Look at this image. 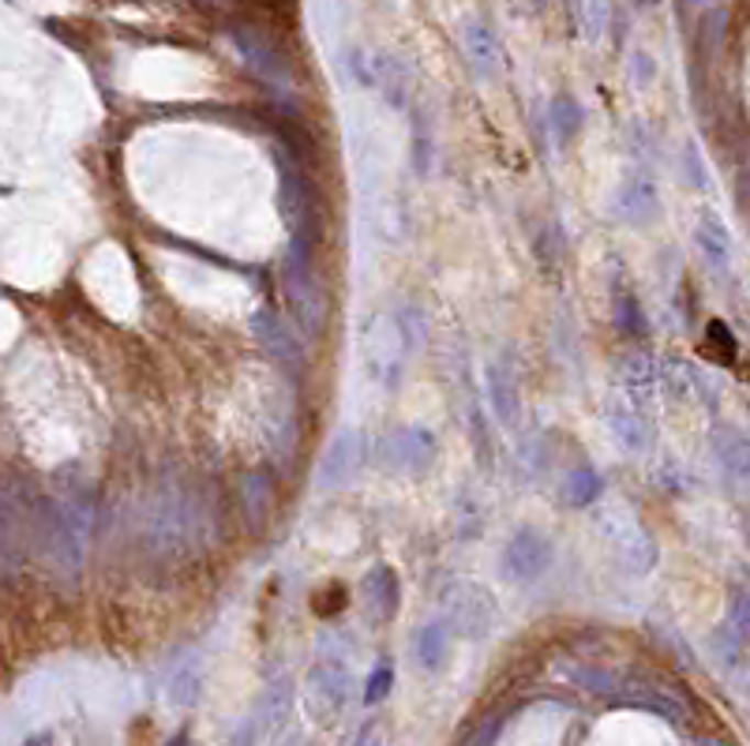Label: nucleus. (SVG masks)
I'll return each instance as SVG.
<instances>
[{
    "mask_svg": "<svg viewBox=\"0 0 750 746\" xmlns=\"http://www.w3.org/2000/svg\"><path fill=\"white\" fill-rule=\"evenodd\" d=\"M207 525H214V511L203 491L180 485H162L143 514V536L154 552H180L185 544L207 541Z\"/></svg>",
    "mask_w": 750,
    "mask_h": 746,
    "instance_id": "nucleus-1",
    "label": "nucleus"
},
{
    "mask_svg": "<svg viewBox=\"0 0 750 746\" xmlns=\"http://www.w3.org/2000/svg\"><path fill=\"white\" fill-rule=\"evenodd\" d=\"M278 207L289 225V236L323 241V192L305 162L278 151Z\"/></svg>",
    "mask_w": 750,
    "mask_h": 746,
    "instance_id": "nucleus-2",
    "label": "nucleus"
},
{
    "mask_svg": "<svg viewBox=\"0 0 750 746\" xmlns=\"http://www.w3.org/2000/svg\"><path fill=\"white\" fill-rule=\"evenodd\" d=\"M282 289H286L300 334L319 338L327 331V320H331V297H327V286L319 278V259L286 256V263H282Z\"/></svg>",
    "mask_w": 750,
    "mask_h": 746,
    "instance_id": "nucleus-3",
    "label": "nucleus"
},
{
    "mask_svg": "<svg viewBox=\"0 0 750 746\" xmlns=\"http://www.w3.org/2000/svg\"><path fill=\"white\" fill-rule=\"evenodd\" d=\"M230 38L236 45V53H241L244 68H249L263 87L278 90V94H289L293 90V57H289L286 45L267 31V26L236 23V26H230Z\"/></svg>",
    "mask_w": 750,
    "mask_h": 746,
    "instance_id": "nucleus-4",
    "label": "nucleus"
},
{
    "mask_svg": "<svg viewBox=\"0 0 750 746\" xmlns=\"http://www.w3.org/2000/svg\"><path fill=\"white\" fill-rule=\"evenodd\" d=\"M350 694H353V676H350V664H345V653L342 649L319 653V660L312 664L308 682H305V698H308L312 716H319V721H334V716L350 705Z\"/></svg>",
    "mask_w": 750,
    "mask_h": 746,
    "instance_id": "nucleus-5",
    "label": "nucleus"
},
{
    "mask_svg": "<svg viewBox=\"0 0 750 746\" xmlns=\"http://www.w3.org/2000/svg\"><path fill=\"white\" fill-rule=\"evenodd\" d=\"M496 600L477 581H454L443 593V619L459 638L481 642L496 631Z\"/></svg>",
    "mask_w": 750,
    "mask_h": 746,
    "instance_id": "nucleus-6",
    "label": "nucleus"
},
{
    "mask_svg": "<svg viewBox=\"0 0 750 746\" xmlns=\"http://www.w3.org/2000/svg\"><path fill=\"white\" fill-rule=\"evenodd\" d=\"M597 522H600L605 541L611 544V552L619 555V563H624L630 575H649V570L657 567V544L635 514L630 511H605Z\"/></svg>",
    "mask_w": 750,
    "mask_h": 746,
    "instance_id": "nucleus-7",
    "label": "nucleus"
},
{
    "mask_svg": "<svg viewBox=\"0 0 750 746\" xmlns=\"http://www.w3.org/2000/svg\"><path fill=\"white\" fill-rule=\"evenodd\" d=\"M409 353L413 349H409V338H406V331H401L398 315H375L368 323V334H364V360H368L372 376L379 379V383L395 387Z\"/></svg>",
    "mask_w": 750,
    "mask_h": 746,
    "instance_id": "nucleus-8",
    "label": "nucleus"
},
{
    "mask_svg": "<svg viewBox=\"0 0 750 746\" xmlns=\"http://www.w3.org/2000/svg\"><path fill=\"white\" fill-rule=\"evenodd\" d=\"M297 331L300 326L282 320L274 308H260V312L252 315V334H255V342H260V349L267 353L282 371H289V376H300V371L308 368V349Z\"/></svg>",
    "mask_w": 750,
    "mask_h": 746,
    "instance_id": "nucleus-9",
    "label": "nucleus"
},
{
    "mask_svg": "<svg viewBox=\"0 0 750 746\" xmlns=\"http://www.w3.org/2000/svg\"><path fill=\"white\" fill-rule=\"evenodd\" d=\"M439 458V443L428 427L420 424H406L395 427L379 439V466L395 469V472H428Z\"/></svg>",
    "mask_w": 750,
    "mask_h": 746,
    "instance_id": "nucleus-10",
    "label": "nucleus"
},
{
    "mask_svg": "<svg viewBox=\"0 0 750 746\" xmlns=\"http://www.w3.org/2000/svg\"><path fill=\"white\" fill-rule=\"evenodd\" d=\"M552 544H548L544 533L537 530H518L515 536L507 541V548H503V575L510 581H518V586H529V581H541L548 570H552Z\"/></svg>",
    "mask_w": 750,
    "mask_h": 746,
    "instance_id": "nucleus-11",
    "label": "nucleus"
},
{
    "mask_svg": "<svg viewBox=\"0 0 750 746\" xmlns=\"http://www.w3.org/2000/svg\"><path fill=\"white\" fill-rule=\"evenodd\" d=\"M364 458H368V439L356 427H342L331 443H327L323 458H319L316 480L319 488H345L356 472L364 469Z\"/></svg>",
    "mask_w": 750,
    "mask_h": 746,
    "instance_id": "nucleus-12",
    "label": "nucleus"
},
{
    "mask_svg": "<svg viewBox=\"0 0 750 746\" xmlns=\"http://www.w3.org/2000/svg\"><path fill=\"white\" fill-rule=\"evenodd\" d=\"M605 421H608L611 439H616L627 454H646L649 447H653V424H649V409L630 402V398L619 394V390L608 398Z\"/></svg>",
    "mask_w": 750,
    "mask_h": 746,
    "instance_id": "nucleus-13",
    "label": "nucleus"
},
{
    "mask_svg": "<svg viewBox=\"0 0 750 746\" xmlns=\"http://www.w3.org/2000/svg\"><path fill=\"white\" fill-rule=\"evenodd\" d=\"M611 214H616L624 225L642 230V225H649L657 214H661V192H657V185L646 177V172H635V177H627L624 185L616 188V196H611Z\"/></svg>",
    "mask_w": 750,
    "mask_h": 746,
    "instance_id": "nucleus-14",
    "label": "nucleus"
},
{
    "mask_svg": "<svg viewBox=\"0 0 750 746\" xmlns=\"http://www.w3.org/2000/svg\"><path fill=\"white\" fill-rule=\"evenodd\" d=\"M616 383H619V394H627L630 402L649 409L657 387H661V364H657L653 353L630 349L616 360Z\"/></svg>",
    "mask_w": 750,
    "mask_h": 746,
    "instance_id": "nucleus-15",
    "label": "nucleus"
},
{
    "mask_svg": "<svg viewBox=\"0 0 750 746\" xmlns=\"http://www.w3.org/2000/svg\"><path fill=\"white\" fill-rule=\"evenodd\" d=\"M484 379H488V402L496 409L499 424L518 432L521 427V387H518V371L510 360H492L484 368Z\"/></svg>",
    "mask_w": 750,
    "mask_h": 746,
    "instance_id": "nucleus-16",
    "label": "nucleus"
},
{
    "mask_svg": "<svg viewBox=\"0 0 750 746\" xmlns=\"http://www.w3.org/2000/svg\"><path fill=\"white\" fill-rule=\"evenodd\" d=\"M361 600H364V612H368L375 623H390V619L398 615V608H401L398 570L387 567V563L372 567L368 575H364V581H361Z\"/></svg>",
    "mask_w": 750,
    "mask_h": 746,
    "instance_id": "nucleus-17",
    "label": "nucleus"
},
{
    "mask_svg": "<svg viewBox=\"0 0 750 746\" xmlns=\"http://www.w3.org/2000/svg\"><path fill=\"white\" fill-rule=\"evenodd\" d=\"M293 698H297V690H293L289 676L267 679V687H263L260 702H255V713H252V732L255 735L282 732L286 721H289V713H293Z\"/></svg>",
    "mask_w": 750,
    "mask_h": 746,
    "instance_id": "nucleus-18",
    "label": "nucleus"
},
{
    "mask_svg": "<svg viewBox=\"0 0 750 746\" xmlns=\"http://www.w3.org/2000/svg\"><path fill=\"white\" fill-rule=\"evenodd\" d=\"M709 447L717 466L725 469V477L731 480H750V432H743L739 424H717L709 435Z\"/></svg>",
    "mask_w": 750,
    "mask_h": 746,
    "instance_id": "nucleus-19",
    "label": "nucleus"
},
{
    "mask_svg": "<svg viewBox=\"0 0 750 746\" xmlns=\"http://www.w3.org/2000/svg\"><path fill=\"white\" fill-rule=\"evenodd\" d=\"M619 702H630L638 709H649V713L664 716V721L672 724H683L687 721V705L680 702V694H668L664 687H657V682H646V679H619Z\"/></svg>",
    "mask_w": 750,
    "mask_h": 746,
    "instance_id": "nucleus-20",
    "label": "nucleus"
},
{
    "mask_svg": "<svg viewBox=\"0 0 750 746\" xmlns=\"http://www.w3.org/2000/svg\"><path fill=\"white\" fill-rule=\"evenodd\" d=\"M694 244H698L702 259L709 263V270H717L720 278L731 275V233L725 218L717 211H702L698 225H694Z\"/></svg>",
    "mask_w": 750,
    "mask_h": 746,
    "instance_id": "nucleus-21",
    "label": "nucleus"
},
{
    "mask_svg": "<svg viewBox=\"0 0 750 746\" xmlns=\"http://www.w3.org/2000/svg\"><path fill=\"white\" fill-rule=\"evenodd\" d=\"M462 53L477 76H496L499 65H503L499 38L492 34V26L481 23V20H470L462 26Z\"/></svg>",
    "mask_w": 750,
    "mask_h": 746,
    "instance_id": "nucleus-22",
    "label": "nucleus"
},
{
    "mask_svg": "<svg viewBox=\"0 0 750 746\" xmlns=\"http://www.w3.org/2000/svg\"><path fill=\"white\" fill-rule=\"evenodd\" d=\"M241 511H244V522H249L252 530H263V525L271 522V514H274V472L271 469L244 472Z\"/></svg>",
    "mask_w": 750,
    "mask_h": 746,
    "instance_id": "nucleus-23",
    "label": "nucleus"
},
{
    "mask_svg": "<svg viewBox=\"0 0 750 746\" xmlns=\"http://www.w3.org/2000/svg\"><path fill=\"white\" fill-rule=\"evenodd\" d=\"M451 626H446V619H435V623L420 626L413 634V660L420 664L424 671H439L451 657Z\"/></svg>",
    "mask_w": 750,
    "mask_h": 746,
    "instance_id": "nucleus-24",
    "label": "nucleus"
},
{
    "mask_svg": "<svg viewBox=\"0 0 750 746\" xmlns=\"http://www.w3.org/2000/svg\"><path fill=\"white\" fill-rule=\"evenodd\" d=\"M166 698L177 709L199 705V698H203V664H199V657L173 664L169 682H166Z\"/></svg>",
    "mask_w": 750,
    "mask_h": 746,
    "instance_id": "nucleus-25",
    "label": "nucleus"
},
{
    "mask_svg": "<svg viewBox=\"0 0 750 746\" xmlns=\"http://www.w3.org/2000/svg\"><path fill=\"white\" fill-rule=\"evenodd\" d=\"M600 491H605V480H600V472L589 469V466H578V469H571L563 477L560 496H563L566 506H574V511H585V506L597 503Z\"/></svg>",
    "mask_w": 750,
    "mask_h": 746,
    "instance_id": "nucleus-26",
    "label": "nucleus"
},
{
    "mask_svg": "<svg viewBox=\"0 0 750 746\" xmlns=\"http://www.w3.org/2000/svg\"><path fill=\"white\" fill-rule=\"evenodd\" d=\"M611 320H616V331L624 338H646L649 334V320L638 304V297L630 289H616V308H611Z\"/></svg>",
    "mask_w": 750,
    "mask_h": 746,
    "instance_id": "nucleus-27",
    "label": "nucleus"
},
{
    "mask_svg": "<svg viewBox=\"0 0 750 746\" xmlns=\"http://www.w3.org/2000/svg\"><path fill=\"white\" fill-rule=\"evenodd\" d=\"M582 121H585V113H582L578 98H571V94L552 98V105H548V124H552L555 140H560V143L574 140L578 129H582Z\"/></svg>",
    "mask_w": 750,
    "mask_h": 746,
    "instance_id": "nucleus-28",
    "label": "nucleus"
},
{
    "mask_svg": "<svg viewBox=\"0 0 750 746\" xmlns=\"http://www.w3.org/2000/svg\"><path fill=\"white\" fill-rule=\"evenodd\" d=\"M566 676L578 682V687L589 690V694H600V698H616L619 694V676L597 668V664H571V668H566Z\"/></svg>",
    "mask_w": 750,
    "mask_h": 746,
    "instance_id": "nucleus-29",
    "label": "nucleus"
},
{
    "mask_svg": "<svg viewBox=\"0 0 750 746\" xmlns=\"http://www.w3.org/2000/svg\"><path fill=\"white\" fill-rule=\"evenodd\" d=\"M574 15H578L585 38H605L611 23V0H574Z\"/></svg>",
    "mask_w": 750,
    "mask_h": 746,
    "instance_id": "nucleus-30",
    "label": "nucleus"
},
{
    "mask_svg": "<svg viewBox=\"0 0 750 746\" xmlns=\"http://www.w3.org/2000/svg\"><path fill=\"white\" fill-rule=\"evenodd\" d=\"M728 626L736 631V638H739V642H747V645H750V581H743V586H736V593H731Z\"/></svg>",
    "mask_w": 750,
    "mask_h": 746,
    "instance_id": "nucleus-31",
    "label": "nucleus"
},
{
    "mask_svg": "<svg viewBox=\"0 0 750 746\" xmlns=\"http://www.w3.org/2000/svg\"><path fill=\"white\" fill-rule=\"evenodd\" d=\"M390 690H395V664H390V660H379V664L372 668L368 682H364V702H368V705H379L383 698L390 694Z\"/></svg>",
    "mask_w": 750,
    "mask_h": 746,
    "instance_id": "nucleus-32",
    "label": "nucleus"
},
{
    "mask_svg": "<svg viewBox=\"0 0 750 746\" xmlns=\"http://www.w3.org/2000/svg\"><path fill=\"white\" fill-rule=\"evenodd\" d=\"M432 154H435V143H432V124L420 116L413 124V169L424 177L428 166H432Z\"/></svg>",
    "mask_w": 750,
    "mask_h": 746,
    "instance_id": "nucleus-33",
    "label": "nucleus"
},
{
    "mask_svg": "<svg viewBox=\"0 0 750 746\" xmlns=\"http://www.w3.org/2000/svg\"><path fill=\"white\" fill-rule=\"evenodd\" d=\"M706 334H709V349L717 353L720 360H725V364L736 360L739 345H736V334H731L725 323H720V320H713V323L706 326Z\"/></svg>",
    "mask_w": 750,
    "mask_h": 746,
    "instance_id": "nucleus-34",
    "label": "nucleus"
},
{
    "mask_svg": "<svg viewBox=\"0 0 750 746\" xmlns=\"http://www.w3.org/2000/svg\"><path fill=\"white\" fill-rule=\"evenodd\" d=\"M383 732H387L383 721H375V716H372V721H364L361 727H356L350 746H383Z\"/></svg>",
    "mask_w": 750,
    "mask_h": 746,
    "instance_id": "nucleus-35",
    "label": "nucleus"
},
{
    "mask_svg": "<svg viewBox=\"0 0 750 746\" xmlns=\"http://www.w3.org/2000/svg\"><path fill=\"white\" fill-rule=\"evenodd\" d=\"M683 169H691L694 188H706V169H702V162H698V154H694V151L683 154Z\"/></svg>",
    "mask_w": 750,
    "mask_h": 746,
    "instance_id": "nucleus-36",
    "label": "nucleus"
},
{
    "mask_svg": "<svg viewBox=\"0 0 750 746\" xmlns=\"http://www.w3.org/2000/svg\"><path fill=\"white\" fill-rule=\"evenodd\" d=\"M23 746H57V743H53V732H34V735H26Z\"/></svg>",
    "mask_w": 750,
    "mask_h": 746,
    "instance_id": "nucleus-37",
    "label": "nucleus"
},
{
    "mask_svg": "<svg viewBox=\"0 0 750 746\" xmlns=\"http://www.w3.org/2000/svg\"><path fill=\"white\" fill-rule=\"evenodd\" d=\"M191 4H199V8H233V4H241V0H191Z\"/></svg>",
    "mask_w": 750,
    "mask_h": 746,
    "instance_id": "nucleus-38",
    "label": "nucleus"
},
{
    "mask_svg": "<svg viewBox=\"0 0 750 746\" xmlns=\"http://www.w3.org/2000/svg\"><path fill=\"white\" fill-rule=\"evenodd\" d=\"M166 746H191V739H188V732H177V735H173V739H169Z\"/></svg>",
    "mask_w": 750,
    "mask_h": 746,
    "instance_id": "nucleus-39",
    "label": "nucleus"
},
{
    "mask_svg": "<svg viewBox=\"0 0 750 746\" xmlns=\"http://www.w3.org/2000/svg\"><path fill=\"white\" fill-rule=\"evenodd\" d=\"M282 746H300V739H289V743H282Z\"/></svg>",
    "mask_w": 750,
    "mask_h": 746,
    "instance_id": "nucleus-40",
    "label": "nucleus"
},
{
    "mask_svg": "<svg viewBox=\"0 0 750 746\" xmlns=\"http://www.w3.org/2000/svg\"><path fill=\"white\" fill-rule=\"evenodd\" d=\"M638 4H642V8H649V4H653V0H638Z\"/></svg>",
    "mask_w": 750,
    "mask_h": 746,
    "instance_id": "nucleus-41",
    "label": "nucleus"
},
{
    "mask_svg": "<svg viewBox=\"0 0 750 746\" xmlns=\"http://www.w3.org/2000/svg\"><path fill=\"white\" fill-rule=\"evenodd\" d=\"M698 4H717V0H698Z\"/></svg>",
    "mask_w": 750,
    "mask_h": 746,
    "instance_id": "nucleus-42",
    "label": "nucleus"
}]
</instances>
